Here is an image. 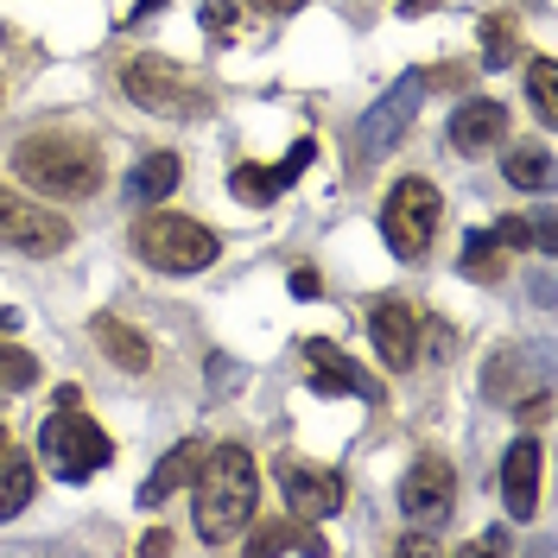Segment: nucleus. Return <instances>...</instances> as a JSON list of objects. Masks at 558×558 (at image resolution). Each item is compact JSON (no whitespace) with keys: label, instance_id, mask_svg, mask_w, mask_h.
Wrapping results in <instances>:
<instances>
[{"label":"nucleus","instance_id":"obj_1","mask_svg":"<svg viewBox=\"0 0 558 558\" xmlns=\"http://www.w3.org/2000/svg\"><path fill=\"white\" fill-rule=\"evenodd\" d=\"M197 533L209 546H235L260 508V470L242 445H216L197 457Z\"/></svg>","mask_w":558,"mask_h":558},{"label":"nucleus","instance_id":"obj_2","mask_svg":"<svg viewBox=\"0 0 558 558\" xmlns=\"http://www.w3.org/2000/svg\"><path fill=\"white\" fill-rule=\"evenodd\" d=\"M13 172H20V184H33L38 197L76 204V197H96L102 159H96L89 140H76V134H26L20 153H13Z\"/></svg>","mask_w":558,"mask_h":558},{"label":"nucleus","instance_id":"obj_3","mask_svg":"<svg viewBox=\"0 0 558 558\" xmlns=\"http://www.w3.org/2000/svg\"><path fill=\"white\" fill-rule=\"evenodd\" d=\"M134 254L159 274H204L209 260L222 254V242L209 235L204 222L191 216H172V209H146L134 222Z\"/></svg>","mask_w":558,"mask_h":558},{"label":"nucleus","instance_id":"obj_4","mask_svg":"<svg viewBox=\"0 0 558 558\" xmlns=\"http://www.w3.org/2000/svg\"><path fill=\"white\" fill-rule=\"evenodd\" d=\"M58 407H64V413H51L38 425V457H45L64 483H89L108 457H114V445H108V432L89 413H76L83 400H58Z\"/></svg>","mask_w":558,"mask_h":558},{"label":"nucleus","instance_id":"obj_5","mask_svg":"<svg viewBox=\"0 0 558 558\" xmlns=\"http://www.w3.org/2000/svg\"><path fill=\"white\" fill-rule=\"evenodd\" d=\"M438 216H445L438 184H432V178H400V184L387 191V204H381L387 247H393L400 260H418V254L432 247V235H438Z\"/></svg>","mask_w":558,"mask_h":558},{"label":"nucleus","instance_id":"obj_6","mask_svg":"<svg viewBox=\"0 0 558 558\" xmlns=\"http://www.w3.org/2000/svg\"><path fill=\"white\" fill-rule=\"evenodd\" d=\"M128 96H134L140 108H153V114H172V121H191V114H204L209 96L197 76H184V70H172L166 58H134L128 64Z\"/></svg>","mask_w":558,"mask_h":558},{"label":"nucleus","instance_id":"obj_7","mask_svg":"<svg viewBox=\"0 0 558 558\" xmlns=\"http://www.w3.org/2000/svg\"><path fill=\"white\" fill-rule=\"evenodd\" d=\"M418 96H425V76H400L381 102L362 114V128H355V159L362 166H381L387 153L407 140V128L418 121Z\"/></svg>","mask_w":558,"mask_h":558},{"label":"nucleus","instance_id":"obj_8","mask_svg":"<svg viewBox=\"0 0 558 558\" xmlns=\"http://www.w3.org/2000/svg\"><path fill=\"white\" fill-rule=\"evenodd\" d=\"M0 242L20 247V254H64L70 216H58V209H45V204H33V197H20V191L0 184Z\"/></svg>","mask_w":558,"mask_h":558},{"label":"nucleus","instance_id":"obj_9","mask_svg":"<svg viewBox=\"0 0 558 558\" xmlns=\"http://www.w3.org/2000/svg\"><path fill=\"white\" fill-rule=\"evenodd\" d=\"M368 330H375V349H381L387 368H413L425 355V305H413V299H381L368 312Z\"/></svg>","mask_w":558,"mask_h":558},{"label":"nucleus","instance_id":"obj_10","mask_svg":"<svg viewBox=\"0 0 558 558\" xmlns=\"http://www.w3.org/2000/svg\"><path fill=\"white\" fill-rule=\"evenodd\" d=\"M451 501H457V470L438 451H425L413 470H407V483H400V508H407L413 521L438 526L451 514Z\"/></svg>","mask_w":558,"mask_h":558},{"label":"nucleus","instance_id":"obj_11","mask_svg":"<svg viewBox=\"0 0 558 558\" xmlns=\"http://www.w3.org/2000/svg\"><path fill=\"white\" fill-rule=\"evenodd\" d=\"M279 495H286V508L299 521H324V514L343 508L349 483L337 470H317V463H279Z\"/></svg>","mask_w":558,"mask_h":558},{"label":"nucleus","instance_id":"obj_12","mask_svg":"<svg viewBox=\"0 0 558 558\" xmlns=\"http://www.w3.org/2000/svg\"><path fill=\"white\" fill-rule=\"evenodd\" d=\"M305 355V375H312V387L324 393V400H343V393H362V400H381V387L362 381V368H349V355L337 343H324V337H312V343L299 349Z\"/></svg>","mask_w":558,"mask_h":558},{"label":"nucleus","instance_id":"obj_13","mask_svg":"<svg viewBox=\"0 0 558 558\" xmlns=\"http://www.w3.org/2000/svg\"><path fill=\"white\" fill-rule=\"evenodd\" d=\"M501 501L514 521H533L539 508V438H514L501 457Z\"/></svg>","mask_w":558,"mask_h":558},{"label":"nucleus","instance_id":"obj_14","mask_svg":"<svg viewBox=\"0 0 558 558\" xmlns=\"http://www.w3.org/2000/svg\"><path fill=\"white\" fill-rule=\"evenodd\" d=\"M501 140H508V108L495 102V96H470V102H457L451 146H463V153H483V146H501Z\"/></svg>","mask_w":558,"mask_h":558},{"label":"nucleus","instance_id":"obj_15","mask_svg":"<svg viewBox=\"0 0 558 558\" xmlns=\"http://www.w3.org/2000/svg\"><path fill=\"white\" fill-rule=\"evenodd\" d=\"M204 451H209V445H197V438H184V445H172V451L159 457V470H153V476L140 483V508H159V501H166L172 488H184V483H191V476H197V457H204Z\"/></svg>","mask_w":558,"mask_h":558},{"label":"nucleus","instance_id":"obj_16","mask_svg":"<svg viewBox=\"0 0 558 558\" xmlns=\"http://www.w3.org/2000/svg\"><path fill=\"white\" fill-rule=\"evenodd\" d=\"M247 553H254V558H274V553H305V558H317V553H330V546H324L317 521H299V514H286V521L260 526V533L247 539Z\"/></svg>","mask_w":558,"mask_h":558},{"label":"nucleus","instance_id":"obj_17","mask_svg":"<svg viewBox=\"0 0 558 558\" xmlns=\"http://www.w3.org/2000/svg\"><path fill=\"white\" fill-rule=\"evenodd\" d=\"M89 330H96V343L108 349V362H121V368H128V375H146V368H153V343H146V337H140L134 324H121V317H96V324H89Z\"/></svg>","mask_w":558,"mask_h":558},{"label":"nucleus","instance_id":"obj_18","mask_svg":"<svg viewBox=\"0 0 558 558\" xmlns=\"http://www.w3.org/2000/svg\"><path fill=\"white\" fill-rule=\"evenodd\" d=\"M178 191V153H146L134 172H128V197L134 204H159Z\"/></svg>","mask_w":558,"mask_h":558},{"label":"nucleus","instance_id":"obj_19","mask_svg":"<svg viewBox=\"0 0 558 558\" xmlns=\"http://www.w3.org/2000/svg\"><path fill=\"white\" fill-rule=\"evenodd\" d=\"M501 172H508L514 191H553V153H546L539 140H521V146H508Z\"/></svg>","mask_w":558,"mask_h":558},{"label":"nucleus","instance_id":"obj_20","mask_svg":"<svg viewBox=\"0 0 558 558\" xmlns=\"http://www.w3.org/2000/svg\"><path fill=\"white\" fill-rule=\"evenodd\" d=\"M33 488H38L33 463L13 451V445H0V521H13V514L33 501Z\"/></svg>","mask_w":558,"mask_h":558},{"label":"nucleus","instance_id":"obj_21","mask_svg":"<svg viewBox=\"0 0 558 558\" xmlns=\"http://www.w3.org/2000/svg\"><path fill=\"white\" fill-rule=\"evenodd\" d=\"M526 102H533V114H539L546 128L558 121V64L553 58H533V64H526Z\"/></svg>","mask_w":558,"mask_h":558},{"label":"nucleus","instance_id":"obj_22","mask_svg":"<svg viewBox=\"0 0 558 558\" xmlns=\"http://www.w3.org/2000/svg\"><path fill=\"white\" fill-rule=\"evenodd\" d=\"M457 267H463L470 279H501V242H495L488 229L463 235V254H457Z\"/></svg>","mask_w":558,"mask_h":558},{"label":"nucleus","instance_id":"obj_23","mask_svg":"<svg viewBox=\"0 0 558 558\" xmlns=\"http://www.w3.org/2000/svg\"><path fill=\"white\" fill-rule=\"evenodd\" d=\"M483 64H514V20H501V13H495V20H483Z\"/></svg>","mask_w":558,"mask_h":558},{"label":"nucleus","instance_id":"obj_24","mask_svg":"<svg viewBox=\"0 0 558 558\" xmlns=\"http://www.w3.org/2000/svg\"><path fill=\"white\" fill-rule=\"evenodd\" d=\"M33 381H38V355L0 343V387H33Z\"/></svg>","mask_w":558,"mask_h":558},{"label":"nucleus","instance_id":"obj_25","mask_svg":"<svg viewBox=\"0 0 558 558\" xmlns=\"http://www.w3.org/2000/svg\"><path fill=\"white\" fill-rule=\"evenodd\" d=\"M312 159H317V140H292V153H286V159H279V166H274L279 191H286V184H292V178L305 172V166H312Z\"/></svg>","mask_w":558,"mask_h":558},{"label":"nucleus","instance_id":"obj_26","mask_svg":"<svg viewBox=\"0 0 558 558\" xmlns=\"http://www.w3.org/2000/svg\"><path fill=\"white\" fill-rule=\"evenodd\" d=\"M488 235H495V242L508 247V254H521V247L533 242V229H526V222H514V216H508V222H495V229H488Z\"/></svg>","mask_w":558,"mask_h":558},{"label":"nucleus","instance_id":"obj_27","mask_svg":"<svg viewBox=\"0 0 558 558\" xmlns=\"http://www.w3.org/2000/svg\"><path fill=\"white\" fill-rule=\"evenodd\" d=\"M204 33H209V38H235V13H229V0L204 7Z\"/></svg>","mask_w":558,"mask_h":558},{"label":"nucleus","instance_id":"obj_28","mask_svg":"<svg viewBox=\"0 0 558 558\" xmlns=\"http://www.w3.org/2000/svg\"><path fill=\"white\" fill-rule=\"evenodd\" d=\"M286 286H292V299H317V292H324V279H317L312 267H299V274L286 279Z\"/></svg>","mask_w":558,"mask_h":558},{"label":"nucleus","instance_id":"obj_29","mask_svg":"<svg viewBox=\"0 0 558 558\" xmlns=\"http://www.w3.org/2000/svg\"><path fill=\"white\" fill-rule=\"evenodd\" d=\"M521 418H526V425H546V418H553V400H546V393H533V400L521 407Z\"/></svg>","mask_w":558,"mask_h":558},{"label":"nucleus","instance_id":"obj_30","mask_svg":"<svg viewBox=\"0 0 558 558\" xmlns=\"http://www.w3.org/2000/svg\"><path fill=\"white\" fill-rule=\"evenodd\" d=\"M235 7H260V13H292V7H305V0H235Z\"/></svg>","mask_w":558,"mask_h":558},{"label":"nucleus","instance_id":"obj_31","mask_svg":"<svg viewBox=\"0 0 558 558\" xmlns=\"http://www.w3.org/2000/svg\"><path fill=\"white\" fill-rule=\"evenodd\" d=\"M140 553H172V533H166V526H159V533H146V539H140Z\"/></svg>","mask_w":558,"mask_h":558},{"label":"nucleus","instance_id":"obj_32","mask_svg":"<svg viewBox=\"0 0 558 558\" xmlns=\"http://www.w3.org/2000/svg\"><path fill=\"white\" fill-rule=\"evenodd\" d=\"M0 445H7V432H0Z\"/></svg>","mask_w":558,"mask_h":558}]
</instances>
